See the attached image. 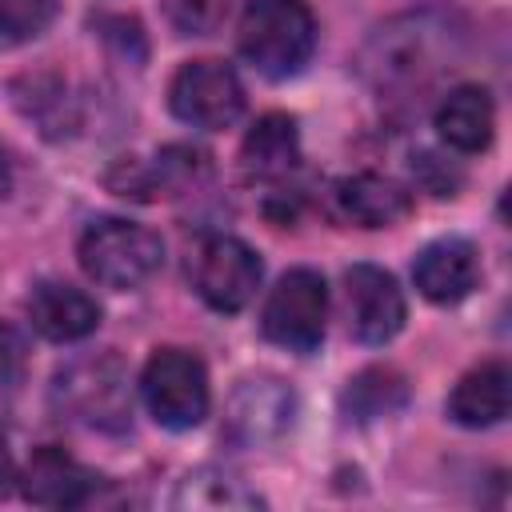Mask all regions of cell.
I'll return each instance as SVG.
<instances>
[{"label":"cell","instance_id":"obj_23","mask_svg":"<svg viewBox=\"0 0 512 512\" xmlns=\"http://www.w3.org/2000/svg\"><path fill=\"white\" fill-rule=\"evenodd\" d=\"M232 0H164V20L176 36H212L228 20Z\"/></svg>","mask_w":512,"mask_h":512},{"label":"cell","instance_id":"obj_11","mask_svg":"<svg viewBox=\"0 0 512 512\" xmlns=\"http://www.w3.org/2000/svg\"><path fill=\"white\" fill-rule=\"evenodd\" d=\"M16 480L24 500L36 508H84L100 488V476L92 468H84L76 456L52 444L36 448L24 472H16Z\"/></svg>","mask_w":512,"mask_h":512},{"label":"cell","instance_id":"obj_24","mask_svg":"<svg viewBox=\"0 0 512 512\" xmlns=\"http://www.w3.org/2000/svg\"><path fill=\"white\" fill-rule=\"evenodd\" d=\"M12 484H16V464H12V452H8V444L0 436V500L12 492Z\"/></svg>","mask_w":512,"mask_h":512},{"label":"cell","instance_id":"obj_16","mask_svg":"<svg viewBox=\"0 0 512 512\" xmlns=\"http://www.w3.org/2000/svg\"><path fill=\"white\" fill-rule=\"evenodd\" d=\"M512 408V372L504 360H484L480 368L464 372L448 392V416L460 428H492Z\"/></svg>","mask_w":512,"mask_h":512},{"label":"cell","instance_id":"obj_2","mask_svg":"<svg viewBox=\"0 0 512 512\" xmlns=\"http://www.w3.org/2000/svg\"><path fill=\"white\" fill-rule=\"evenodd\" d=\"M236 48L264 80H292L316 52V16L304 0H248L236 24Z\"/></svg>","mask_w":512,"mask_h":512},{"label":"cell","instance_id":"obj_19","mask_svg":"<svg viewBox=\"0 0 512 512\" xmlns=\"http://www.w3.org/2000/svg\"><path fill=\"white\" fill-rule=\"evenodd\" d=\"M260 504L264 496L228 468H196L172 492V508L184 512H252Z\"/></svg>","mask_w":512,"mask_h":512},{"label":"cell","instance_id":"obj_18","mask_svg":"<svg viewBox=\"0 0 512 512\" xmlns=\"http://www.w3.org/2000/svg\"><path fill=\"white\" fill-rule=\"evenodd\" d=\"M240 164L252 180H284L300 164V132L296 120L284 112H264L244 144H240Z\"/></svg>","mask_w":512,"mask_h":512},{"label":"cell","instance_id":"obj_15","mask_svg":"<svg viewBox=\"0 0 512 512\" xmlns=\"http://www.w3.org/2000/svg\"><path fill=\"white\" fill-rule=\"evenodd\" d=\"M332 208L356 228H392L412 216V192L392 176L356 172L332 188Z\"/></svg>","mask_w":512,"mask_h":512},{"label":"cell","instance_id":"obj_6","mask_svg":"<svg viewBox=\"0 0 512 512\" xmlns=\"http://www.w3.org/2000/svg\"><path fill=\"white\" fill-rule=\"evenodd\" d=\"M260 276H264L260 256L240 236H228V232L204 236L188 256V280H192L196 296L212 312H224V316L252 304Z\"/></svg>","mask_w":512,"mask_h":512},{"label":"cell","instance_id":"obj_25","mask_svg":"<svg viewBox=\"0 0 512 512\" xmlns=\"http://www.w3.org/2000/svg\"><path fill=\"white\" fill-rule=\"evenodd\" d=\"M8 188H12V160H8V152L0 148V196H8Z\"/></svg>","mask_w":512,"mask_h":512},{"label":"cell","instance_id":"obj_8","mask_svg":"<svg viewBox=\"0 0 512 512\" xmlns=\"http://www.w3.org/2000/svg\"><path fill=\"white\" fill-rule=\"evenodd\" d=\"M168 108L180 124L200 132L232 128L244 112V84L224 60H188L168 84Z\"/></svg>","mask_w":512,"mask_h":512},{"label":"cell","instance_id":"obj_20","mask_svg":"<svg viewBox=\"0 0 512 512\" xmlns=\"http://www.w3.org/2000/svg\"><path fill=\"white\" fill-rule=\"evenodd\" d=\"M16 108L48 136V140H64L76 124H80V112H76V100L68 92V84L56 76V72H32V76H20L16 88Z\"/></svg>","mask_w":512,"mask_h":512},{"label":"cell","instance_id":"obj_9","mask_svg":"<svg viewBox=\"0 0 512 512\" xmlns=\"http://www.w3.org/2000/svg\"><path fill=\"white\" fill-rule=\"evenodd\" d=\"M296 392L280 376H244L224 408V440L236 448L272 444L292 428Z\"/></svg>","mask_w":512,"mask_h":512},{"label":"cell","instance_id":"obj_14","mask_svg":"<svg viewBox=\"0 0 512 512\" xmlns=\"http://www.w3.org/2000/svg\"><path fill=\"white\" fill-rule=\"evenodd\" d=\"M28 324L52 344H72L96 332L100 304L68 280H40L28 292Z\"/></svg>","mask_w":512,"mask_h":512},{"label":"cell","instance_id":"obj_7","mask_svg":"<svg viewBox=\"0 0 512 512\" xmlns=\"http://www.w3.org/2000/svg\"><path fill=\"white\" fill-rule=\"evenodd\" d=\"M328 324V284L316 268H292L264 300L260 332L288 352H316Z\"/></svg>","mask_w":512,"mask_h":512},{"label":"cell","instance_id":"obj_1","mask_svg":"<svg viewBox=\"0 0 512 512\" xmlns=\"http://www.w3.org/2000/svg\"><path fill=\"white\" fill-rule=\"evenodd\" d=\"M456 44L460 32L444 16H400L372 32L360 52V76L380 96H408L452 68Z\"/></svg>","mask_w":512,"mask_h":512},{"label":"cell","instance_id":"obj_12","mask_svg":"<svg viewBox=\"0 0 512 512\" xmlns=\"http://www.w3.org/2000/svg\"><path fill=\"white\" fill-rule=\"evenodd\" d=\"M208 164L196 148H164L152 160H120L116 172L108 176L116 196H132V200H156V196H180L188 188H196L204 180Z\"/></svg>","mask_w":512,"mask_h":512},{"label":"cell","instance_id":"obj_17","mask_svg":"<svg viewBox=\"0 0 512 512\" xmlns=\"http://www.w3.org/2000/svg\"><path fill=\"white\" fill-rule=\"evenodd\" d=\"M436 132L448 148L472 156V152H484L492 144V132H496V108H492V96L476 84H460L452 88L440 104H436Z\"/></svg>","mask_w":512,"mask_h":512},{"label":"cell","instance_id":"obj_10","mask_svg":"<svg viewBox=\"0 0 512 512\" xmlns=\"http://www.w3.org/2000/svg\"><path fill=\"white\" fill-rule=\"evenodd\" d=\"M344 316H348V332L360 344L368 348L388 344L408 316L396 276L376 264H352L344 272Z\"/></svg>","mask_w":512,"mask_h":512},{"label":"cell","instance_id":"obj_21","mask_svg":"<svg viewBox=\"0 0 512 512\" xmlns=\"http://www.w3.org/2000/svg\"><path fill=\"white\" fill-rule=\"evenodd\" d=\"M340 404H344V416L356 424L392 416L408 404V380L396 368H364L360 376L348 380Z\"/></svg>","mask_w":512,"mask_h":512},{"label":"cell","instance_id":"obj_5","mask_svg":"<svg viewBox=\"0 0 512 512\" xmlns=\"http://www.w3.org/2000/svg\"><path fill=\"white\" fill-rule=\"evenodd\" d=\"M140 400L168 432H188L208 416V368L188 348H156L140 372Z\"/></svg>","mask_w":512,"mask_h":512},{"label":"cell","instance_id":"obj_4","mask_svg":"<svg viewBox=\"0 0 512 512\" xmlns=\"http://www.w3.org/2000/svg\"><path fill=\"white\" fill-rule=\"evenodd\" d=\"M80 268L92 284L112 288V292H128L140 288L144 280H152L164 264V240L136 224V220H120V216H104L92 220L76 244Z\"/></svg>","mask_w":512,"mask_h":512},{"label":"cell","instance_id":"obj_22","mask_svg":"<svg viewBox=\"0 0 512 512\" xmlns=\"http://www.w3.org/2000/svg\"><path fill=\"white\" fill-rule=\"evenodd\" d=\"M56 20V0H0V48L28 44Z\"/></svg>","mask_w":512,"mask_h":512},{"label":"cell","instance_id":"obj_3","mask_svg":"<svg viewBox=\"0 0 512 512\" xmlns=\"http://www.w3.org/2000/svg\"><path fill=\"white\" fill-rule=\"evenodd\" d=\"M52 404L96 432H120L132 420V388H128V368L116 352H92L76 356L56 372L52 384Z\"/></svg>","mask_w":512,"mask_h":512},{"label":"cell","instance_id":"obj_13","mask_svg":"<svg viewBox=\"0 0 512 512\" xmlns=\"http://www.w3.org/2000/svg\"><path fill=\"white\" fill-rule=\"evenodd\" d=\"M416 292L432 304H456L464 300L480 280V252L464 236H440L424 244L412 260Z\"/></svg>","mask_w":512,"mask_h":512}]
</instances>
